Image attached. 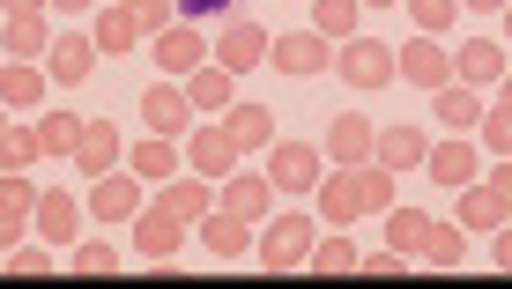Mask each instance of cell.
I'll return each mask as SVG.
<instances>
[{
    "label": "cell",
    "mask_w": 512,
    "mask_h": 289,
    "mask_svg": "<svg viewBox=\"0 0 512 289\" xmlns=\"http://www.w3.org/2000/svg\"><path fill=\"white\" fill-rule=\"evenodd\" d=\"M394 67H401V82H416V89H446L453 82V52L438 45V38H423V30L394 52Z\"/></svg>",
    "instance_id": "cell-16"
},
{
    "label": "cell",
    "mask_w": 512,
    "mask_h": 289,
    "mask_svg": "<svg viewBox=\"0 0 512 289\" xmlns=\"http://www.w3.org/2000/svg\"><path fill=\"white\" fill-rule=\"evenodd\" d=\"M512 0H461V15H505Z\"/></svg>",
    "instance_id": "cell-47"
},
{
    "label": "cell",
    "mask_w": 512,
    "mask_h": 289,
    "mask_svg": "<svg viewBox=\"0 0 512 289\" xmlns=\"http://www.w3.org/2000/svg\"><path fill=\"white\" fill-rule=\"evenodd\" d=\"M223 126H231V141H238L245 156H268L275 149V112H268V104H231Z\"/></svg>",
    "instance_id": "cell-29"
},
{
    "label": "cell",
    "mask_w": 512,
    "mask_h": 289,
    "mask_svg": "<svg viewBox=\"0 0 512 289\" xmlns=\"http://www.w3.org/2000/svg\"><path fill=\"white\" fill-rule=\"evenodd\" d=\"M498 97H505V104H512V75H505V82H498Z\"/></svg>",
    "instance_id": "cell-50"
},
{
    "label": "cell",
    "mask_w": 512,
    "mask_h": 289,
    "mask_svg": "<svg viewBox=\"0 0 512 289\" xmlns=\"http://www.w3.org/2000/svg\"><path fill=\"white\" fill-rule=\"evenodd\" d=\"M379 164L386 171H423V156H431V134L423 126H379Z\"/></svg>",
    "instance_id": "cell-28"
},
{
    "label": "cell",
    "mask_w": 512,
    "mask_h": 289,
    "mask_svg": "<svg viewBox=\"0 0 512 289\" xmlns=\"http://www.w3.org/2000/svg\"><path fill=\"white\" fill-rule=\"evenodd\" d=\"M119 164H127V141H119V126L90 119V126H82V141H75V171H82V178H104V171H119Z\"/></svg>",
    "instance_id": "cell-21"
},
{
    "label": "cell",
    "mask_w": 512,
    "mask_h": 289,
    "mask_svg": "<svg viewBox=\"0 0 512 289\" xmlns=\"http://www.w3.org/2000/svg\"><path fill=\"white\" fill-rule=\"evenodd\" d=\"M60 15H97V0H52Z\"/></svg>",
    "instance_id": "cell-49"
},
{
    "label": "cell",
    "mask_w": 512,
    "mask_h": 289,
    "mask_svg": "<svg viewBox=\"0 0 512 289\" xmlns=\"http://www.w3.org/2000/svg\"><path fill=\"white\" fill-rule=\"evenodd\" d=\"M186 164L193 171H201V178H216V186H223V178H231L238 164H245V149H238V141H231V126H193V134H186Z\"/></svg>",
    "instance_id": "cell-10"
},
{
    "label": "cell",
    "mask_w": 512,
    "mask_h": 289,
    "mask_svg": "<svg viewBox=\"0 0 512 289\" xmlns=\"http://www.w3.org/2000/svg\"><path fill=\"white\" fill-rule=\"evenodd\" d=\"M364 8H401V0H364Z\"/></svg>",
    "instance_id": "cell-51"
},
{
    "label": "cell",
    "mask_w": 512,
    "mask_h": 289,
    "mask_svg": "<svg viewBox=\"0 0 512 289\" xmlns=\"http://www.w3.org/2000/svg\"><path fill=\"white\" fill-rule=\"evenodd\" d=\"M90 38H97L104 60H127V52L149 38V30H141V23H134V8L119 0V8H97V15H90Z\"/></svg>",
    "instance_id": "cell-24"
},
{
    "label": "cell",
    "mask_w": 512,
    "mask_h": 289,
    "mask_svg": "<svg viewBox=\"0 0 512 289\" xmlns=\"http://www.w3.org/2000/svg\"><path fill=\"white\" fill-rule=\"evenodd\" d=\"M38 8H52V0H0V15H38Z\"/></svg>",
    "instance_id": "cell-48"
},
{
    "label": "cell",
    "mask_w": 512,
    "mask_h": 289,
    "mask_svg": "<svg viewBox=\"0 0 512 289\" xmlns=\"http://www.w3.org/2000/svg\"><path fill=\"white\" fill-rule=\"evenodd\" d=\"M268 67H282V75H327L334 67V38H320V30H275Z\"/></svg>",
    "instance_id": "cell-8"
},
{
    "label": "cell",
    "mask_w": 512,
    "mask_h": 289,
    "mask_svg": "<svg viewBox=\"0 0 512 289\" xmlns=\"http://www.w3.org/2000/svg\"><path fill=\"white\" fill-rule=\"evenodd\" d=\"M119 267V245H97V238H75V275H112Z\"/></svg>",
    "instance_id": "cell-39"
},
{
    "label": "cell",
    "mask_w": 512,
    "mask_h": 289,
    "mask_svg": "<svg viewBox=\"0 0 512 289\" xmlns=\"http://www.w3.org/2000/svg\"><path fill=\"white\" fill-rule=\"evenodd\" d=\"M357 275H372V282H401V275H409V252H357Z\"/></svg>",
    "instance_id": "cell-40"
},
{
    "label": "cell",
    "mask_w": 512,
    "mask_h": 289,
    "mask_svg": "<svg viewBox=\"0 0 512 289\" xmlns=\"http://www.w3.org/2000/svg\"><path fill=\"white\" fill-rule=\"evenodd\" d=\"M141 119H149V134H186V126H193V97H186V82L156 75L149 89H141Z\"/></svg>",
    "instance_id": "cell-14"
},
{
    "label": "cell",
    "mask_w": 512,
    "mask_h": 289,
    "mask_svg": "<svg viewBox=\"0 0 512 289\" xmlns=\"http://www.w3.org/2000/svg\"><path fill=\"white\" fill-rule=\"evenodd\" d=\"M409 8V23L423 30V38H438V30H453V15H461V0H401Z\"/></svg>",
    "instance_id": "cell-37"
},
{
    "label": "cell",
    "mask_w": 512,
    "mask_h": 289,
    "mask_svg": "<svg viewBox=\"0 0 512 289\" xmlns=\"http://www.w3.org/2000/svg\"><path fill=\"white\" fill-rule=\"evenodd\" d=\"M453 223H461L468 238H490V230L505 223V201L483 186V178H475V186H461V193H453Z\"/></svg>",
    "instance_id": "cell-26"
},
{
    "label": "cell",
    "mask_w": 512,
    "mask_h": 289,
    "mask_svg": "<svg viewBox=\"0 0 512 289\" xmlns=\"http://www.w3.org/2000/svg\"><path fill=\"white\" fill-rule=\"evenodd\" d=\"M305 8H312V30H320V38H334V45L364 30V0H305Z\"/></svg>",
    "instance_id": "cell-31"
},
{
    "label": "cell",
    "mask_w": 512,
    "mask_h": 289,
    "mask_svg": "<svg viewBox=\"0 0 512 289\" xmlns=\"http://www.w3.org/2000/svg\"><path fill=\"white\" fill-rule=\"evenodd\" d=\"M268 45H275V38L253 23V15H231V23L216 30V60L231 67V75H245V67H268Z\"/></svg>",
    "instance_id": "cell-15"
},
{
    "label": "cell",
    "mask_w": 512,
    "mask_h": 289,
    "mask_svg": "<svg viewBox=\"0 0 512 289\" xmlns=\"http://www.w3.org/2000/svg\"><path fill=\"white\" fill-rule=\"evenodd\" d=\"M483 112H490V104H483V89L461 82V75H453L446 89H431V119L446 126V134H468V126H483Z\"/></svg>",
    "instance_id": "cell-19"
},
{
    "label": "cell",
    "mask_w": 512,
    "mask_h": 289,
    "mask_svg": "<svg viewBox=\"0 0 512 289\" xmlns=\"http://www.w3.org/2000/svg\"><path fill=\"white\" fill-rule=\"evenodd\" d=\"M423 230H431V215H423V208H386V245H394V252H409V260H416Z\"/></svg>",
    "instance_id": "cell-34"
},
{
    "label": "cell",
    "mask_w": 512,
    "mask_h": 289,
    "mask_svg": "<svg viewBox=\"0 0 512 289\" xmlns=\"http://www.w3.org/2000/svg\"><path fill=\"white\" fill-rule=\"evenodd\" d=\"M82 112H38V149L45 156H75V141H82Z\"/></svg>",
    "instance_id": "cell-33"
},
{
    "label": "cell",
    "mask_w": 512,
    "mask_h": 289,
    "mask_svg": "<svg viewBox=\"0 0 512 289\" xmlns=\"http://www.w3.org/2000/svg\"><path fill=\"white\" fill-rule=\"evenodd\" d=\"M127 8H134V23H141V30H171V15H179L171 0H127Z\"/></svg>",
    "instance_id": "cell-44"
},
{
    "label": "cell",
    "mask_w": 512,
    "mask_h": 289,
    "mask_svg": "<svg viewBox=\"0 0 512 289\" xmlns=\"http://www.w3.org/2000/svg\"><path fill=\"white\" fill-rule=\"evenodd\" d=\"M483 141H468V134H446V141H431V156H423V171H431V186H475V178H483Z\"/></svg>",
    "instance_id": "cell-6"
},
{
    "label": "cell",
    "mask_w": 512,
    "mask_h": 289,
    "mask_svg": "<svg viewBox=\"0 0 512 289\" xmlns=\"http://www.w3.org/2000/svg\"><path fill=\"white\" fill-rule=\"evenodd\" d=\"M45 75L67 82V89L90 82V75H97V38H90V30H60V38H52V52H45Z\"/></svg>",
    "instance_id": "cell-18"
},
{
    "label": "cell",
    "mask_w": 512,
    "mask_h": 289,
    "mask_svg": "<svg viewBox=\"0 0 512 289\" xmlns=\"http://www.w3.org/2000/svg\"><path fill=\"white\" fill-rule=\"evenodd\" d=\"M312 245H320V215L290 208V215H268V230H260L253 260L268 267V275H297V267L312 260Z\"/></svg>",
    "instance_id": "cell-2"
},
{
    "label": "cell",
    "mask_w": 512,
    "mask_h": 289,
    "mask_svg": "<svg viewBox=\"0 0 512 289\" xmlns=\"http://www.w3.org/2000/svg\"><path fill=\"white\" fill-rule=\"evenodd\" d=\"M268 178H275V193H320L327 149L320 141H275L268 149Z\"/></svg>",
    "instance_id": "cell-4"
},
{
    "label": "cell",
    "mask_w": 512,
    "mask_h": 289,
    "mask_svg": "<svg viewBox=\"0 0 512 289\" xmlns=\"http://www.w3.org/2000/svg\"><path fill=\"white\" fill-rule=\"evenodd\" d=\"M372 149H379V126L372 119H334V134H327V156L334 164H372Z\"/></svg>",
    "instance_id": "cell-30"
},
{
    "label": "cell",
    "mask_w": 512,
    "mask_h": 289,
    "mask_svg": "<svg viewBox=\"0 0 512 289\" xmlns=\"http://www.w3.org/2000/svg\"><path fill=\"white\" fill-rule=\"evenodd\" d=\"M334 75H342L349 89H386L401 67H394V45H379V38H364V30H357V38L334 45Z\"/></svg>",
    "instance_id": "cell-3"
},
{
    "label": "cell",
    "mask_w": 512,
    "mask_h": 289,
    "mask_svg": "<svg viewBox=\"0 0 512 289\" xmlns=\"http://www.w3.org/2000/svg\"><path fill=\"white\" fill-rule=\"evenodd\" d=\"M45 89H52V75L38 60H8L0 67V104H8V112H45Z\"/></svg>",
    "instance_id": "cell-23"
},
{
    "label": "cell",
    "mask_w": 512,
    "mask_h": 289,
    "mask_svg": "<svg viewBox=\"0 0 512 289\" xmlns=\"http://www.w3.org/2000/svg\"><path fill=\"white\" fill-rule=\"evenodd\" d=\"M38 126H8V134H0V171H30L38 164Z\"/></svg>",
    "instance_id": "cell-36"
},
{
    "label": "cell",
    "mask_w": 512,
    "mask_h": 289,
    "mask_svg": "<svg viewBox=\"0 0 512 289\" xmlns=\"http://www.w3.org/2000/svg\"><path fill=\"white\" fill-rule=\"evenodd\" d=\"M134 252H141V260H171V252H186V238H193V223H179V215H171V208H156V201H141V215H134Z\"/></svg>",
    "instance_id": "cell-7"
},
{
    "label": "cell",
    "mask_w": 512,
    "mask_h": 289,
    "mask_svg": "<svg viewBox=\"0 0 512 289\" xmlns=\"http://www.w3.org/2000/svg\"><path fill=\"white\" fill-rule=\"evenodd\" d=\"M156 208H171L179 223H201V215L216 208V178H201V171H179V178H164V186H156Z\"/></svg>",
    "instance_id": "cell-20"
},
{
    "label": "cell",
    "mask_w": 512,
    "mask_h": 289,
    "mask_svg": "<svg viewBox=\"0 0 512 289\" xmlns=\"http://www.w3.org/2000/svg\"><path fill=\"white\" fill-rule=\"evenodd\" d=\"M201 60H216V45H208L201 23H171L156 30V75H193Z\"/></svg>",
    "instance_id": "cell-12"
},
{
    "label": "cell",
    "mask_w": 512,
    "mask_h": 289,
    "mask_svg": "<svg viewBox=\"0 0 512 289\" xmlns=\"http://www.w3.org/2000/svg\"><path fill=\"white\" fill-rule=\"evenodd\" d=\"M52 38H60V30H52L45 8H38V15H8V30H0V52H8V60H45Z\"/></svg>",
    "instance_id": "cell-25"
},
{
    "label": "cell",
    "mask_w": 512,
    "mask_h": 289,
    "mask_svg": "<svg viewBox=\"0 0 512 289\" xmlns=\"http://www.w3.org/2000/svg\"><path fill=\"white\" fill-rule=\"evenodd\" d=\"M312 275H357V245L349 238H327V245H312Z\"/></svg>",
    "instance_id": "cell-38"
},
{
    "label": "cell",
    "mask_w": 512,
    "mask_h": 289,
    "mask_svg": "<svg viewBox=\"0 0 512 289\" xmlns=\"http://www.w3.org/2000/svg\"><path fill=\"white\" fill-rule=\"evenodd\" d=\"M0 134H8V104H0Z\"/></svg>",
    "instance_id": "cell-53"
},
{
    "label": "cell",
    "mask_w": 512,
    "mask_h": 289,
    "mask_svg": "<svg viewBox=\"0 0 512 289\" xmlns=\"http://www.w3.org/2000/svg\"><path fill=\"white\" fill-rule=\"evenodd\" d=\"M453 75L475 82V89H498L512 75V45L505 38H461L453 45Z\"/></svg>",
    "instance_id": "cell-11"
},
{
    "label": "cell",
    "mask_w": 512,
    "mask_h": 289,
    "mask_svg": "<svg viewBox=\"0 0 512 289\" xmlns=\"http://www.w3.org/2000/svg\"><path fill=\"white\" fill-rule=\"evenodd\" d=\"M127 171L149 178V186H164V178L186 171V156H179V141H171V134H149V141H134V149H127Z\"/></svg>",
    "instance_id": "cell-27"
},
{
    "label": "cell",
    "mask_w": 512,
    "mask_h": 289,
    "mask_svg": "<svg viewBox=\"0 0 512 289\" xmlns=\"http://www.w3.org/2000/svg\"><path fill=\"white\" fill-rule=\"evenodd\" d=\"M253 230H260V223H245V215H231V208H208L201 223H193V238H201L208 252H216V260H245V252L260 245Z\"/></svg>",
    "instance_id": "cell-17"
},
{
    "label": "cell",
    "mask_w": 512,
    "mask_h": 289,
    "mask_svg": "<svg viewBox=\"0 0 512 289\" xmlns=\"http://www.w3.org/2000/svg\"><path fill=\"white\" fill-rule=\"evenodd\" d=\"M0 30H8V15H0Z\"/></svg>",
    "instance_id": "cell-54"
},
{
    "label": "cell",
    "mask_w": 512,
    "mask_h": 289,
    "mask_svg": "<svg viewBox=\"0 0 512 289\" xmlns=\"http://www.w3.org/2000/svg\"><path fill=\"white\" fill-rule=\"evenodd\" d=\"M186 97H193V112H231V104H238V75H231V67H223V60H201V67H193V75H186Z\"/></svg>",
    "instance_id": "cell-22"
},
{
    "label": "cell",
    "mask_w": 512,
    "mask_h": 289,
    "mask_svg": "<svg viewBox=\"0 0 512 289\" xmlns=\"http://www.w3.org/2000/svg\"><path fill=\"white\" fill-rule=\"evenodd\" d=\"M490 260H498V267H505V275H512V215H505V223H498V230H490Z\"/></svg>",
    "instance_id": "cell-45"
},
{
    "label": "cell",
    "mask_w": 512,
    "mask_h": 289,
    "mask_svg": "<svg viewBox=\"0 0 512 289\" xmlns=\"http://www.w3.org/2000/svg\"><path fill=\"white\" fill-rule=\"evenodd\" d=\"M23 245V223H15V215H0V252H15Z\"/></svg>",
    "instance_id": "cell-46"
},
{
    "label": "cell",
    "mask_w": 512,
    "mask_h": 289,
    "mask_svg": "<svg viewBox=\"0 0 512 289\" xmlns=\"http://www.w3.org/2000/svg\"><path fill=\"white\" fill-rule=\"evenodd\" d=\"M8 275H52V252H45V238H38V245H15V252H8Z\"/></svg>",
    "instance_id": "cell-41"
},
{
    "label": "cell",
    "mask_w": 512,
    "mask_h": 289,
    "mask_svg": "<svg viewBox=\"0 0 512 289\" xmlns=\"http://www.w3.org/2000/svg\"><path fill=\"white\" fill-rule=\"evenodd\" d=\"M505 45H512V8H505Z\"/></svg>",
    "instance_id": "cell-52"
},
{
    "label": "cell",
    "mask_w": 512,
    "mask_h": 289,
    "mask_svg": "<svg viewBox=\"0 0 512 289\" xmlns=\"http://www.w3.org/2000/svg\"><path fill=\"white\" fill-rule=\"evenodd\" d=\"M30 223H38L45 245H75L82 230H90V201H82V193H38V215H30Z\"/></svg>",
    "instance_id": "cell-13"
},
{
    "label": "cell",
    "mask_w": 512,
    "mask_h": 289,
    "mask_svg": "<svg viewBox=\"0 0 512 289\" xmlns=\"http://www.w3.org/2000/svg\"><path fill=\"white\" fill-rule=\"evenodd\" d=\"M461 252H468V230L461 223H431V230H423V245H416V260L423 267H461Z\"/></svg>",
    "instance_id": "cell-32"
},
{
    "label": "cell",
    "mask_w": 512,
    "mask_h": 289,
    "mask_svg": "<svg viewBox=\"0 0 512 289\" xmlns=\"http://www.w3.org/2000/svg\"><path fill=\"white\" fill-rule=\"evenodd\" d=\"M179 8V23H201V15H238L245 0H171Z\"/></svg>",
    "instance_id": "cell-42"
},
{
    "label": "cell",
    "mask_w": 512,
    "mask_h": 289,
    "mask_svg": "<svg viewBox=\"0 0 512 289\" xmlns=\"http://www.w3.org/2000/svg\"><path fill=\"white\" fill-rule=\"evenodd\" d=\"M483 186L498 193V201H505V215H512V156H490V164H483Z\"/></svg>",
    "instance_id": "cell-43"
},
{
    "label": "cell",
    "mask_w": 512,
    "mask_h": 289,
    "mask_svg": "<svg viewBox=\"0 0 512 289\" xmlns=\"http://www.w3.org/2000/svg\"><path fill=\"white\" fill-rule=\"evenodd\" d=\"M216 208L245 215V223H268V215H275V178H268V164H260V171H245V164H238V171L216 186Z\"/></svg>",
    "instance_id": "cell-9"
},
{
    "label": "cell",
    "mask_w": 512,
    "mask_h": 289,
    "mask_svg": "<svg viewBox=\"0 0 512 289\" xmlns=\"http://www.w3.org/2000/svg\"><path fill=\"white\" fill-rule=\"evenodd\" d=\"M394 208V171L379 164H334L327 178H320V223H357V215H386Z\"/></svg>",
    "instance_id": "cell-1"
},
{
    "label": "cell",
    "mask_w": 512,
    "mask_h": 289,
    "mask_svg": "<svg viewBox=\"0 0 512 289\" xmlns=\"http://www.w3.org/2000/svg\"><path fill=\"white\" fill-rule=\"evenodd\" d=\"M82 201H90V215H97V223H134V215H141V201H149V178H134L127 164H119V171L90 178V193H82Z\"/></svg>",
    "instance_id": "cell-5"
},
{
    "label": "cell",
    "mask_w": 512,
    "mask_h": 289,
    "mask_svg": "<svg viewBox=\"0 0 512 289\" xmlns=\"http://www.w3.org/2000/svg\"><path fill=\"white\" fill-rule=\"evenodd\" d=\"M475 141H483V156H512V104H505V97H490V112H483V126H475Z\"/></svg>",
    "instance_id": "cell-35"
}]
</instances>
